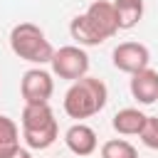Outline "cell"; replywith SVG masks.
Wrapping results in <instances>:
<instances>
[{
	"instance_id": "cell-15",
	"label": "cell",
	"mask_w": 158,
	"mask_h": 158,
	"mask_svg": "<svg viewBox=\"0 0 158 158\" xmlns=\"http://www.w3.org/2000/svg\"><path fill=\"white\" fill-rule=\"evenodd\" d=\"M12 158H32V153H30V148H20Z\"/></svg>"
},
{
	"instance_id": "cell-8",
	"label": "cell",
	"mask_w": 158,
	"mask_h": 158,
	"mask_svg": "<svg viewBox=\"0 0 158 158\" xmlns=\"http://www.w3.org/2000/svg\"><path fill=\"white\" fill-rule=\"evenodd\" d=\"M64 143L67 148L74 153V156H91L96 148H99V138H96V131L81 121L72 123L67 131H64Z\"/></svg>"
},
{
	"instance_id": "cell-9",
	"label": "cell",
	"mask_w": 158,
	"mask_h": 158,
	"mask_svg": "<svg viewBox=\"0 0 158 158\" xmlns=\"http://www.w3.org/2000/svg\"><path fill=\"white\" fill-rule=\"evenodd\" d=\"M128 89H131V96L148 106V104H156L158 101V72L146 67L136 74H131V81H128Z\"/></svg>"
},
{
	"instance_id": "cell-14",
	"label": "cell",
	"mask_w": 158,
	"mask_h": 158,
	"mask_svg": "<svg viewBox=\"0 0 158 158\" xmlns=\"http://www.w3.org/2000/svg\"><path fill=\"white\" fill-rule=\"evenodd\" d=\"M141 141H143V146L158 151V116H148L146 118V126L141 131Z\"/></svg>"
},
{
	"instance_id": "cell-13",
	"label": "cell",
	"mask_w": 158,
	"mask_h": 158,
	"mask_svg": "<svg viewBox=\"0 0 158 158\" xmlns=\"http://www.w3.org/2000/svg\"><path fill=\"white\" fill-rule=\"evenodd\" d=\"M101 158H138V151L126 138H111L101 146Z\"/></svg>"
},
{
	"instance_id": "cell-4",
	"label": "cell",
	"mask_w": 158,
	"mask_h": 158,
	"mask_svg": "<svg viewBox=\"0 0 158 158\" xmlns=\"http://www.w3.org/2000/svg\"><path fill=\"white\" fill-rule=\"evenodd\" d=\"M10 49L20 59H25L35 67L49 64L52 57H54L52 42L42 32V27H37L35 22H20L10 30Z\"/></svg>"
},
{
	"instance_id": "cell-7",
	"label": "cell",
	"mask_w": 158,
	"mask_h": 158,
	"mask_svg": "<svg viewBox=\"0 0 158 158\" xmlns=\"http://www.w3.org/2000/svg\"><path fill=\"white\" fill-rule=\"evenodd\" d=\"M111 62L118 72H126V74H136L141 69L148 67L151 62V52L146 44L141 42H121L114 47L111 52Z\"/></svg>"
},
{
	"instance_id": "cell-2",
	"label": "cell",
	"mask_w": 158,
	"mask_h": 158,
	"mask_svg": "<svg viewBox=\"0 0 158 158\" xmlns=\"http://www.w3.org/2000/svg\"><path fill=\"white\" fill-rule=\"evenodd\" d=\"M109 101V89L99 77H81L79 81H72V86L64 94V114L69 118H89L96 116Z\"/></svg>"
},
{
	"instance_id": "cell-3",
	"label": "cell",
	"mask_w": 158,
	"mask_h": 158,
	"mask_svg": "<svg viewBox=\"0 0 158 158\" xmlns=\"http://www.w3.org/2000/svg\"><path fill=\"white\" fill-rule=\"evenodd\" d=\"M20 126L30 151H47L59 138V123L49 104H25Z\"/></svg>"
},
{
	"instance_id": "cell-5",
	"label": "cell",
	"mask_w": 158,
	"mask_h": 158,
	"mask_svg": "<svg viewBox=\"0 0 158 158\" xmlns=\"http://www.w3.org/2000/svg\"><path fill=\"white\" fill-rule=\"evenodd\" d=\"M52 74L67 81H79L81 77L89 74V54L84 52V47L79 44H64L59 49H54L52 57Z\"/></svg>"
},
{
	"instance_id": "cell-12",
	"label": "cell",
	"mask_w": 158,
	"mask_h": 158,
	"mask_svg": "<svg viewBox=\"0 0 158 158\" xmlns=\"http://www.w3.org/2000/svg\"><path fill=\"white\" fill-rule=\"evenodd\" d=\"M118 30H133L143 17V0H114Z\"/></svg>"
},
{
	"instance_id": "cell-6",
	"label": "cell",
	"mask_w": 158,
	"mask_h": 158,
	"mask_svg": "<svg viewBox=\"0 0 158 158\" xmlns=\"http://www.w3.org/2000/svg\"><path fill=\"white\" fill-rule=\"evenodd\" d=\"M20 94H22L25 104H49V99L54 94L52 74L42 67L27 69L22 74V81H20Z\"/></svg>"
},
{
	"instance_id": "cell-10",
	"label": "cell",
	"mask_w": 158,
	"mask_h": 158,
	"mask_svg": "<svg viewBox=\"0 0 158 158\" xmlns=\"http://www.w3.org/2000/svg\"><path fill=\"white\" fill-rule=\"evenodd\" d=\"M146 118H148V116H146L141 109L126 106V109H121V111L114 114L111 126H114V131H116L118 136H141V131H143V126H146Z\"/></svg>"
},
{
	"instance_id": "cell-11",
	"label": "cell",
	"mask_w": 158,
	"mask_h": 158,
	"mask_svg": "<svg viewBox=\"0 0 158 158\" xmlns=\"http://www.w3.org/2000/svg\"><path fill=\"white\" fill-rule=\"evenodd\" d=\"M20 148V126L0 114V158H12Z\"/></svg>"
},
{
	"instance_id": "cell-1",
	"label": "cell",
	"mask_w": 158,
	"mask_h": 158,
	"mask_svg": "<svg viewBox=\"0 0 158 158\" xmlns=\"http://www.w3.org/2000/svg\"><path fill=\"white\" fill-rule=\"evenodd\" d=\"M116 32H118V17L114 2L109 0H94L81 15L72 17L69 22V35L79 47H99Z\"/></svg>"
}]
</instances>
